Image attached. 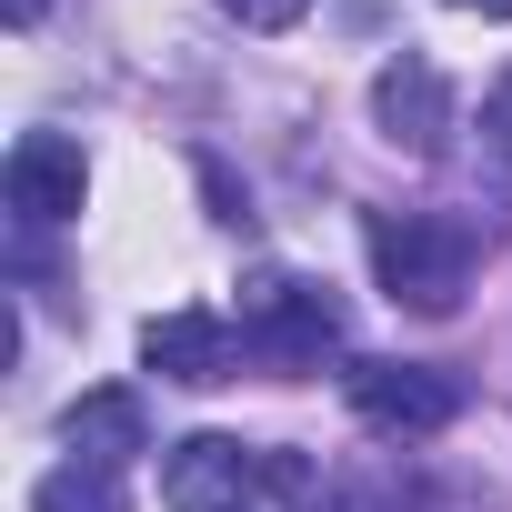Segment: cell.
Here are the masks:
<instances>
[{
	"label": "cell",
	"instance_id": "1",
	"mask_svg": "<svg viewBox=\"0 0 512 512\" xmlns=\"http://www.w3.org/2000/svg\"><path fill=\"white\" fill-rule=\"evenodd\" d=\"M372 272L402 312L442 322V312H462V292L482 272V221L472 211H372Z\"/></svg>",
	"mask_w": 512,
	"mask_h": 512
},
{
	"label": "cell",
	"instance_id": "2",
	"mask_svg": "<svg viewBox=\"0 0 512 512\" xmlns=\"http://www.w3.org/2000/svg\"><path fill=\"white\" fill-rule=\"evenodd\" d=\"M241 342L262 372H322L342 352V302L312 272H251L241 282Z\"/></svg>",
	"mask_w": 512,
	"mask_h": 512
},
{
	"label": "cell",
	"instance_id": "3",
	"mask_svg": "<svg viewBox=\"0 0 512 512\" xmlns=\"http://www.w3.org/2000/svg\"><path fill=\"white\" fill-rule=\"evenodd\" d=\"M342 392H352V412H362L372 432H392V442H422V432L462 422V402H472L462 372H442V362H352Z\"/></svg>",
	"mask_w": 512,
	"mask_h": 512
},
{
	"label": "cell",
	"instance_id": "4",
	"mask_svg": "<svg viewBox=\"0 0 512 512\" xmlns=\"http://www.w3.org/2000/svg\"><path fill=\"white\" fill-rule=\"evenodd\" d=\"M0 191H11V231H61V221H81L91 161H81L71 131H21V141H11V171H0Z\"/></svg>",
	"mask_w": 512,
	"mask_h": 512
},
{
	"label": "cell",
	"instance_id": "5",
	"mask_svg": "<svg viewBox=\"0 0 512 512\" xmlns=\"http://www.w3.org/2000/svg\"><path fill=\"white\" fill-rule=\"evenodd\" d=\"M251 472H262V452H241L231 432H191L161 462V502L171 512H251Z\"/></svg>",
	"mask_w": 512,
	"mask_h": 512
},
{
	"label": "cell",
	"instance_id": "6",
	"mask_svg": "<svg viewBox=\"0 0 512 512\" xmlns=\"http://www.w3.org/2000/svg\"><path fill=\"white\" fill-rule=\"evenodd\" d=\"M241 332L221 322V312H161L151 332H141V362L161 372V382H181V392H211V382H231L241 372Z\"/></svg>",
	"mask_w": 512,
	"mask_h": 512
},
{
	"label": "cell",
	"instance_id": "7",
	"mask_svg": "<svg viewBox=\"0 0 512 512\" xmlns=\"http://www.w3.org/2000/svg\"><path fill=\"white\" fill-rule=\"evenodd\" d=\"M372 121H382L392 151H442V131H452V81H442L422 51H402V61H382V81H372Z\"/></svg>",
	"mask_w": 512,
	"mask_h": 512
},
{
	"label": "cell",
	"instance_id": "8",
	"mask_svg": "<svg viewBox=\"0 0 512 512\" xmlns=\"http://www.w3.org/2000/svg\"><path fill=\"white\" fill-rule=\"evenodd\" d=\"M61 442H71V462H101V472H121L131 452H151V412H141V392H81L71 412H61Z\"/></svg>",
	"mask_w": 512,
	"mask_h": 512
},
{
	"label": "cell",
	"instance_id": "9",
	"mask_svg": "<svg viewBox=\"0 0 512 512\" xmlns=\"http://www.w3.org/2000/svg\"><path fill=\"white\" fill-rule=\"evenodd\" d=\"M382 502H392V512H502V502H492V482H462V472H422V462L382 472Z\"/></svg>",
	"mask_w": 512,
	"mask_h": 512
},
{
	"label": "cell",
	"instance_id": "10",
	"mask_svg": "<svg viewBox=\"0 0 512 512\" xmlns=\"http://www.w3.org/2000/svg\"><path fill=\"white\" fill-rule=\"evenodd\" d=\"M31 512H131V492H121V472H101V462H61V472L31 492Z\"/></svg>",
	"mask_w": 512,
	"mask_h": 512
},
{
	"label": "cell",
	"instance_id": "11",
	"mask_svg": "<svg viewBox=\"0 0 512 512\" xmlns=\"http://www.w3.org/2000/svg\"><path fill=\"white\" fill-rule=\"evenodd\" d=\"M221 11H231L241 31H292V21L312 11V0H221Z\"/></svg>",
	"mask_w": 512,
	"mask_h": 512
},
{
	"label": "cell",
	"instance_id": "12",
	"mask_svg": "<svg viewBox=\"0 0 512 512\" xmlns=\"http://www.w3.org/2000/svg\"><path fill=\"white\" fill-rule=\"evenodd\" d=\"M482 141L512 161V71H502V81H492V101H482Z\"/></svg>",
	"mask_w": 512,
	"mask_h": 512
},
{
	"label": "cell",
	"instance_id": "13",
	"mask_svg": "<svg viewBox=\"0 0 512 512\" xmlns=\"http://www.w3.org/2000/svg\"><path fill=\"white\" fill-rule=\"evenodd\" d=\"M201 191H211V221H251V211H241V191H231V171H221V161H201Z\"/></svg>",
	"mask_w": 512,
	"mask_h": 512
},
{
	"label": "cell",
	"instance_id": "14",
	"mask_svg": "<svg viewBox=\"0 0 512 512\" xmlns=\"http://www.w3.org/2000/svg\"><path fill=\"white\" fill-rule=\"evenodd\" d=\"M452 11H482V21H512V0H452Z\"/></svg>",
	"mask_w": 512,
	"mask_h": 512
},
{
	"label": "cell",
	"instance_id": "15",
	"mask_svg": "<svg viewBox=\"0 0 512 512\" xmlns=\"http://www.w3.org/2000/svg\"><path fill=\"white\" fill-rule=\"evenodd\" d=\"M41 11H51V0H11V31H31V21H41Z\"/></svg>",
	"mask_w": 512,
	"mask_h": 512
}]
</instances>
